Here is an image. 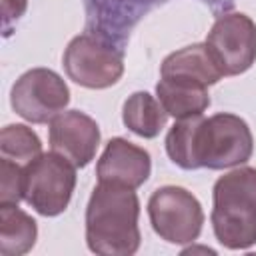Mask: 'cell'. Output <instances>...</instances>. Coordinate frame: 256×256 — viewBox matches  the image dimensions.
I'll list each match as a JSON object with an SVG mask.
<instances>
[{"label": "cell", "instance_id": "8992f818", "mask_svg": "<svg viewBox=\"0 0 256 256\" xmlns=\"http://www.w3.org/2000/svg\"><path fill=\"white\" fill-rule=\"evenodd\" d=\"M62 62L70 80L92 90L110 88L124 74L122 54L92 34L76 36L68 44Z\"/></svg>", "mask_w": 256, "mask_h": 256}, {"label": "cell", "instance_id": "e0dca14e", "mask_svg": "<svg viewBox=\"0 0 256 256\" xmlns=\"http://www.w3.org/2000/svg\"><path fill=\"white\" fill-rule=\"evenodd\" d=\"M24 198V166L0 160V204H18Z\"/></svg>", "mask_w": 256, "mask_h": 256}, {"label": "cell", "instance_id": "6da1fadb", "mask_svg": "<svg viewBox=\"0 0 256 256\" xmlns=\"http://www.w3.org/2000/svg\"><path fill=\"white\" fill-rule=\"evenodd\" d=\"M140 200L132 188L100 182L86 208V242L94 254L130 256L140 248Z\"/></svg>", "mask_w": 256, "mask_h": 256}, {"label": "cell", "instance_id": "5bb4252c", "mask_svg": "<svg viewBox=\"0 0 256 256\" xmlns=\"http://www.w3.org/2000/svg\"><path fill=\"white\" fill-rule=\"evenodd\" d=\"M122 120L130 132L142 138H156L166 126L168 112L158 98L148 92H136L124 102Z\"/></svg>", "mask_w": 256, "mask_h": 256}, {"label": "cell", "instance_id": "ba28073f", "mask_svg": "<svg viewBox=\"0 0 256 256\" xmlns=\"http://www.w3.org/2000/svg\"><path fill=\"white\" fill-rule=\"evenodd\" d=\"M206 48L224 76H238L256 62V24L242 12L220 16L206 38Z\"/></svg>", "mask_w": 256, "mask_h": 256}, {"label": "cell", "instance_id": "4fadbf2b", "mask_svg": "<svg viewBox=\"0 0 256 256\" xmlns=\"http://www.w3.org/2000/svg\"><path fill=\"white\" fill-rule=\"evenodd\" d=\"M38 238V226L18 204H0V254L22 256L30 252Z\"/></svg>", "mask_w": 256, "mask_h": 256}, {"label": "cell", "instance_id": "30bf717a", "mask_svg": "<svg viewBox=\"0 0 256 256\" xmlns=\"http://www.w3.org/2000/svg\"><path fill=\"white\" fill-rule=\"evenodd\" d=\"M152 172V160L150 154L124 140V138H112L96 166L98 182L104 184H118L124 188H140Z\"/></svg>", "mask_w": 256, "mask_h": 256}, {"label": "cell", "instance_id": "3957f363", "mask_svg": "<svg viewBox=\"0 0 256 256\" xmlns=\"http://www.w3.org/2000/svg\"><path fill=\"white\" fill-rule=\"evenodd\" d=\"M254 138L250 126L236 114H214L202 118L196 140V158L200 168L224 170L250 160Z\"/></svg>", "mask_w": 256, "mask_h": 256}, {"label": "cell", "instance_id": "7c38bea8", "mask_svg": "<svg viewBox=\"0 0 256 256\" xmlns=\"http://www.w3.org/2000/svg\"><path fill=\"white\" fill-rule=\"evenodd\" d=\"M156 94L168 116L176 120L202 116L210 106L208 88L186 80L162 78L156 86Z\"/></svg>", "mask_w": 256, "mask_h": 256}, {"label": "cell", "instance_id": "52a82bcc", "mask_svg": "<svg viewBox=\"0 0 256 256\" xmlns=\"http://www.w3.org/2000/svg\"><path fill=\"white\" fill-rule=\"evenodd\" d=\"M10 104L24 120L46 124L66 110L70 104V90L54 70L32 68L12 86Z\"/></svg>", "mask_w": 256, "mask_h": 256}, {"label": "cell", "instance_id": "277c9868", "mask_svg": "<svg viewBox=\"0 0 256 256\" xmlns=\"http://www.w3.org/2000/svg\"><path fill=\"white\" fill-rule=\"evenodd\" d=\"M76 188V166L64 156L40 154L24 166V200L42 216L62 214Z\"/></svg>", "mask_w": 256, "mask_h": 256}, {"label": "cell", "instance_id": "7a4b0ae2", "mask_svg": "<svg viewBox=\"0 0 256 256\" xmlns=\"http://www.w3.org/2000/svg\"><path fill=\"white\" fill-rule=\"evenodd\" d=\"M212 228L230 250L256 244V168H236L216 180Z\"/></svg>", "mask_w": 256, "mask_h": 256}, {"label": "cell", "instance_id": "2e32d148", "mask_svg": "<svg viewBox=\"0 0 256 256\" xmlns=\"http://www.w3.org/2000/svg\"><path fill=\"white\" fill-rule=\"evenodd\" d=\"M0 154L20 166H28L42 154L38 134L24 124H10L0 132Z\"/></svg>", "mask_w": 256, "mask_h": 256}, {"label": "cell", "instance_id": "5b68a950", "mask_svg": "<svg viewBox=\"0 0 256 256\" xmlns=\"http://www.w3.org/2000/svg\"><path fill=\"white\" fill-rule=\"evenodd\" d=\"M148 216L154 232L168 244L194 242L204 224L198 198L180 186H162L148 200Z\"/></svg>", "mask_w": 256, "mask_h": 256}, {"label": "cell", "instance_id": "ac0fdd59", "mask_svg": "<svg viewBox=\"0 0 256 256\" xmlns=\"http://www.w3.org/2000/svg\"><path fill=\"white\" fill-rule=\"evenodd\" d=\"M26 6H28V0H2V20H4V26H8L14 20H18L26 12Z\"/></svg>", "mask_w": 256, "mask_h": 256}, {"label": "cell", "instance_id": "8fae6325", "mask_svg": "<svg viewBox=\"0 0 256 256\" xmlns=\"http://www.w3.org/2000/svg\"><path fill=\"white\" fill-rule=\"evenodd\" d=\"M162 78H176L194 82L200 86L216 84L224 74L216 66L212 54L208 52L206 44H192L178 52H172L160 66Z\"/></svg>", "mask_w": 256, "mask_h": 256}, {"label": "cell", "instance_id": "9c48e42d", "mask_svg": "<svg viewBox=\"0 0 256 256\" xmlns=\"http://www.w3.org/2000/svg\"><path fill=\"white\" fill-rule=\"evenodd\" d=\"M50 148L64 156L76 168L88 166L100 146V128L96 120L80 110L58 114L50 122Z\"/></svg>", "mask_w": 256, "mask_h": 256}, {"label": "cell", "instance_id": "9a60e30c", "mask_svg": "<svg viewBox=\"0 0 256 256\" xmlns=\"http://www.w3.org/2000/svg\"><path fill=\"white\" fill-rule=\"evenodd\" d=\"M200 122H202V116L178 120L166 136V152L170 160L184 170L200 168L196 158V140H198Z\"/></svg>", "mask_w": 256, "mask_h": 256}]
</instances>
